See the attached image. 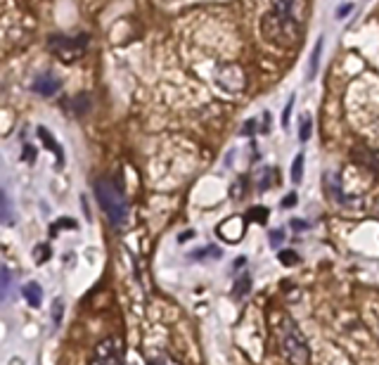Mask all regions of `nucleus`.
<instances>
[{
	"instance_id": "f257e3e1",
	"label": "nucleus",
	"mask_w": 379,
	"mask_h": 365,
	"mask_svg": "<svg viewBox=\"0 0 379 365\" xmlns=\"http://www.w3.org/2000/svg\"><path fill=\"white\" fill-rule=\"evenodd\" d=\"M299 0H275L270 15L263 17V33L275 45H292L302 31V20L297 12Z\"/></svg>"
},
{
	"instance_id": "f03ea898",
	"label": "nucleus",
	"mask_w": 379,
	"mask_h": 365,
	"mask_svg": "<svg viewBox=\"0 0 379 365\" xmlns=\"http://www.w3.org/2000/svg\"><path fill=\"white\" fill-rule=\"evenodd\" d=\"M93 190H95V200H98L100 209L105 211V216L110 218V223L117 230H124L131 221V207L128 202H126L121 190H119L110 178L95 181Z\"/></svg>"
},
{
	"instance_id": "7ed1b4c3",
	"label": "nucleus",
	"mask_w": 379,
	"mask_h": 365,
	"mask_svg": "<svg viewBox=\"0 0 379 365\" xmlns=\"http://www.w3.org/2000/svg\"><path fill=\"white\" fill-rule=\"evenodd\" d=\"M280 354L290 365H311L309 342L292 315H282L280 320Z\"/></svg>"
},
{
	"instance_id": "20e7f679",
	"label": "nucleus",
	"mask_w": 379,
	"mask_h": 365,
	"mask_svg": "<svg viewBox=\"0 0 379 365\" xmlns=\"http://www.w3.org/2000/svg\"><path fill=\"white\" fill-rule=\"evenodd\" d=\"M47 47L50 52L62 59L64 64L81 59L88 50V36H50L47 38Z\"/></svg>"
},
{
	"instance_id": "39448f33",
	"label": "nucleus",
	"mask_w": 379,
	"mask_h": 365,
	"mask_svg": "<svg viewBox=\"0 0 379 365\" xmlns=\"http://www.w3.org/2000/svg\"><path fill=\"white\" fill-rule=\"evenodd\" d=\"M90 365H126V351L121 337H107L95 346Z\"/></svg>"
},
{
	"instance_id": "423d86ee",
	"label": "nucleus",
	"mask_w": 379,
	"mask_h": 365,
	"mask_svg": "<svg viewBox=\"0 0 379 365\" xmlns=\"http://www.w3.org/2000/svg\"><path fill=\"white\" fill-rule=\"evenodd\" d=\"M59 88H62V79L57 74H52V71H43L31 83V91L38 93L40 98H52V95L59 93Z\"/></svg>"
},
{
	"instance_id": "0eeeda50",
	"label": "nucleus",
	"mask_w": 379,
	"mask_h": 365,
	"mask_svg": "<svg viewBox=\"0 0 379 365\" xmlns=\"http://www.w3.org/2000/svg\"><path fill=\"white\" fill-rule=\"evenodd\" d=\"M353 159H356L360 166L370 169L375 176H379V152L377 149H353Z\"/></svg>"
},
{
	"instance_id": "6e6552de",
	"label": "nucleus",
	"mask_w": 379,
	"mask_h": 365,
	"mask_svg": "<svg viewBox=\"0 0 379 365\" xmlns=\"http://www.w3.org/2000/svg\"><path fill=\"white\" fill-rule=\"evenodd\" d=\"M36 133H38V137H40V140H43V145H45V147L50 149V152L57 157V166H59V169H62V166H64V152H62V145H59V142L55 140V137L50 135V131H47L45 126H38V131H36Z\"/></svg>"
},
{
	"instance_id": "1a4fd4ad",
	"label": "nucleus",
	"mask_w": 379,
	"mask_h": 365,
	"mask_svg": "<svg viewBox=\"0 0 379 365\" xmlns=\"http://www.w3.org/2000/svg\"><path fill=\"white\" fill-rule=\"evenodd\" d=\"M22 297L27 299V304L31 308H38L43 304V290H40L38 283H27L22 287Z\"/></svg>"
},
{
	"instance_id": "9d476101",
	"label": "nucleus",
	"mask_w": 379,
	"mask_h": 365,
	"mask_svg": "<svg viewBox=\"0 0 379 365\" xmlns=\"http://www.w3.org/2000/svg\"><path fill=\"white\" fill-rule=\"evenodd\" d=\"M320 55H322V38H318V43L313 45V52H311V62H309V81H315L318 76V67H320Z\"/></svg>"
},
{
	"instance_id": "9b49d317",
	"label": "nucleus",
	"mask_w": 379,
	"mask_h": 365,
	"mask_svg": "<svg viewBox=\"0 0 379 365\" xmlns=\"http://www.w3.org/2000/svg\"><path fill=\"white\" fill-rule=\"evenodd\" d=\"M249 290H251V275L244 273V275H239V278L235 280L232 297H235V299H244L246 295H249Z\"/></svg>"
},
{
	"instance_id": "f8f14e48",
	"label": "nucleus",
	"mask_w": 379,
	"mask_h": 365,
	"mask_svg": "<svg viewBox=\"0 0 379 365\" xmlns=\"http://www.w3.org/2000/svg\"><path fill=\"white\" fill-rule=\"evenodd\" d=\"M302 178H304V154H297L292 161V183L299 185Z\"/></svg>"
},
{
	"instance_id": "ddd939ff",
	"label": "nucleus",
	"mask_w": 379,
	"mask_h": 365,
	"mask_svg": "<svg viewBox=\"0 0 379 365\" xmlns=\"http://www.w3.org/2000/svg\"><path fill=\"white\" fill-rule=\"evenodd\" d=\"M266 218H268V209H263V207H254V209H249V211H246V221L266 223Z\"/></svg>"
},
{
	"instance_id": "4468645a",
	"label": "nucleus",
	"mask_w": 379,
	"mask_h": 365,
	"mask_svg": "<svg viewBox=\"0 0 379 365\" xmlns=\"http://www.w3.org/2000/svg\"><path fill=\"white\" fill-rule=\"evenodd\" d=\"M280 263L282 266H287V268H292V266H297L299 263V254L294 249H285V251H280Z\"/></svg>"
},
{
	"instance_id": "2eb2a0df",
	"label": "nucleus",
	"mask_w": 379,
	"mask_h": 365,
	"mask_svg": "<svg viewBox=\"0 0 379 365\" xmlns=\"http://www.w3.org/2000/svg\"><path fill=\"white\" fill-rule=\"evenodd\" d=\"M311 131H313V119L311 117H302V126H299V140H302V142L309 140Z\"/></svg>"
},
{
	"instance_id": "dca6fc26",
	"label": "nucleus",
	"mask_w": 379,
	"mask_h": 365,
	"mask_svg": "<svg viewBox=\"0 0 379 365\" xmlns=\"http://www.w3.org/2000/svg\"><path fill=\"white\" fill-rule=\"evenodd\" d=\"M64 228H76V221L74 218H59L57 223L50 225V235H55V232L64 230Z\"/></svg>"
},
{
	"instance_id": "f3484780",
	"label": "nucleus",
	"mask_w": 379,
	"mask_h": 365,
	"mask_svg": "<svg viewBox=\"0 0 379 365\" xmlns=\"http://www.w3.org/2000/svg\"><path fill=\"white\" fill-rule=\"evenodd\" d=\"M200 256H216V259H221V249L218 247H207V249H200V251H192L190 259H200Z\"/></svg>"
},
{
	"instance_id": "a211bd4d",
	"label": "nucleus",
	"mask_w": 379,
	"mask_h": 365,
	"mask_svg": "<svg viewBox=\"0 0 379 365\" xmlns=\"http://www.w3.org/2000/svg\"><path fill=\"white\" fill-rule=\"evenodd\" d=\"M50 259V249H47V244H40V247L34 249V261L36 263H45Z\"/></svg>"
},
{
	"instance_id": "6ab92c4d",
	"label": "nucleus",
	"mask_w": 379,
	"mask_h": 365,
	"mask_svg": "<svg viewBox=\"0 0 379 365\" xmlns=\"http://www.w3.org/2000/svg\"><path fill=\"white\" fill-rule=\"evenodd\" d=\"M149 365H180L176 358H171L168 354H156L152 361H149Z\"/></svg>"
},
{
	"instance_id": "aec40b11",
	"label": "nucleus",
	"mask_w": 379,
	"mask_h": 365,
	"mask_svg": "<svg viewBox=\"0 0 379 365\" xmlns=\"http://www.w3.org/2000/svg\"><path fill=\"white\" fill-rule=\"evenodd\" d=\"M0 275H3V299H8L10 295V283H12V275H10V268L8 266H3V271H0Z\"/></svg>"
},
{
	"instance_id": "412c9836",
	"label": "nucleus",
	"mask_w": 379,
	"mask_h": 365,
	"mask_svg": "<svg viewBox=\"0 0 379 365\" xmlns=\"http://www.w3.org/2000/svg\"><path fill=\"white\" fill-rule=\"evenodd\" d=\"M62 311H64V301L62 299H55V304H52V322L55 325L62 322Z\"/></svg>"
},
{
	"instance_id": "4be33fe9",
	"label": "nucleus",
	"mask_w": 379,
	"mask_h": 365,
	"mask_svg": "<svg viewBox=\"0 0 379 365\" xmlns=\"http://www.w3.org/2000/svg\"><path fill=\"white\" fill-rule=\"evenodd\" d=\"M292 110H294V95L290 98V103H287L285 112H282V128H287L290 126V119H292Z\"/></svg>"
},
{
	"instance_id": "5701e85b",
	"label": "nucleus",
	"mask_w": 379,
	"mask_h": 365,
	"mask_svg": "<svg viewBox=\"0 0 379 365\" xmlns=\"http://www.w3.org/2000/svg\"><path fill=\"white\" fill-rule=\"evenodd\" d=\"M282 240H285V230H282V228H278V230L270 232V247L278 249L280 244H282Z\"/></svg>"
},
{
	"instance_id": "b1692460",
	"label": "nucleus",
	"mask_w": 379,
	"mask_h": 365,
	"mask_svg": "<svg viewBox=\"0 0 379 365\" xmlns=\"http://www.w3.org/2000/svg\"><path fill=\"white\" fill-rule=\"evenodd\" d=\"M10 211H12V209H10V200H8V195L3 193V221L8 225H12V214Z\"/></svg>"
},
{
	"instance_id": "393cba45",
	"label": "nucleus",
	"mask_w": 379,
	"mask_h": 365,
	"mask_svg": "<svg viewBox=\"0 0 379 365\" xmlns=\"http://www.w3.org/2000/svg\"><path fill=\"white\" fill-rule=\"evenodd\" d=\"M309 228H311V223H306V221H302V218H292V230L302 232V230H309Z\"/></svg>"
},
{
	"instance_id": "a878e982",
	"label": "nucleus",
	"mask_w": 379,
	"mask_h": 365,
	"mask_svg": "<svg viewBox=\"0 0 379 365\" xmlns=\"http://www.w3.org/2000/svg\"><path fill=\"white\" fill-rule=\"evenodd\" d=\"M294 207H297V195L290 193L285 200H282V209H294Z\"/></svg>"
},
{
	"instance_id": "bb28decb",
	"label": "nucleus",
	"mask_w": 379,
	"mask_h": 365,
	"mask_svg": "<svg viewBox=\"0 0 379 365\" xmlns=\"http://www.w3.org/2000/svg\"><path fill=\"white\" fill-rule=\"evenodd\" d=\"M351 10H353V5H351V3H348V5H339V8H336V17L341 20V17H346Z\"/></svg>"
},
{
	"instance_id": "cd10ccee",
	"label": "nucleus",
	"mask_w": 379,
	"mask_h": 365,
	"mask_svg": "<svg viewBox=\"0 0 379 365\" xmlns=\"http://www.w3.org/2000/svg\"><path fill=\"white\" fill-rule=\"evenodd\" d=\"M254 128H256V121H254V119H249V121L244 124V128H242V135H251V133H254Z\"/></svg>"
},
{
	"instance_id": "c85d7f7f",
	"label": "nucleus",
	"mask_w": 379,
	"mask_h": 365,
	"mask_svg": "<svg viewBox=\"0 0 379 365\" xmlns=\"http://www.w3.org/2000/svg\"><path fill=\"white\" fill-rule=\"evenodd\" d=\"M24 159H27V161H31V159H34V147H31V145L24 147Z\"/></svg>"
},
{
	"instance_id": "c756f323",
	"label": "nucleus",
	"mask_w": 379,
	"mask_h": 365,
	"mask_svg": "<svg viewBox=\"0 0 379 365\" xmlns=\"http://www.w3.org/2000/svg\"><path fill=\"white\" fill-rule=\"evenodd\" d=\"M270 131V114L266 112V114H263V133H268Z\"/></svg>"
}]
</instances>
